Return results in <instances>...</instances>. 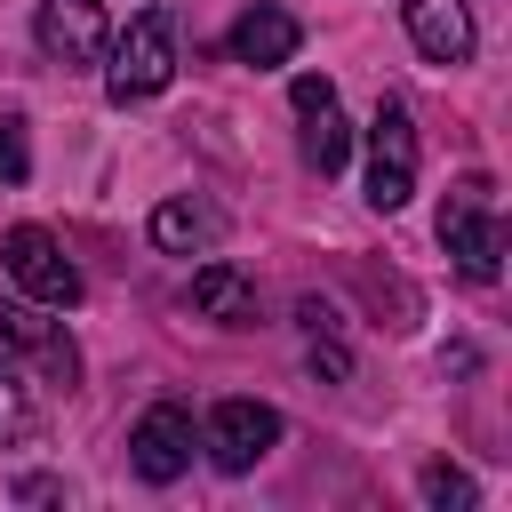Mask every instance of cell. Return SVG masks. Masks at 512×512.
<instances>
[{
	"mask_svg": "<svg viewBox=\"0 0 512 512\" xmlns=\"http://www.w3.org/2000/svg\"><path fill=\"white\" fill-rule=\"evenodd\" d=\"M32 32H40V56L64 64V72H88V64H104V48H112L104 0H40Z\"/></svg>",
	"mask_w": 512,
	"mask_h": 512,
	"instance_id": "52a82bcc",
	"label": "cell"
},
{
	"mask_svg": "<svg viewBox=\"0 0 512 512\" xmlns=\"http://www.w3.org/2000/svg\"><path fill=\"white\" fill-rule=\"evenodd\" d=\"M192 408L184 400H152L144 416H136V432H128V472L136 480H152V488H168V480H184V464H192Z\"/></svg>",
	"mask_w": 512,
	"mask_h": 512,
	"instance_id": "5b68a950",
	"label": "cell"
},
{
	"mask_svg": "<svg viewBox=\"0 0 512 512\" xmlns=\"http://www.w3.org/2000/svg\"><path fill=\"white\" fill-rule=\"evenodd\" d=\"M312 376H336V384H344V376H352V360H344V344H312Z\"/></svg>",
	"mask_w": 512,
	"mask_h": 512,
	"instance_id": "e0dca14e",
	"label": "cell"
},
{
	"mask_svg": "<svg viewBox=\"0 0 512 512\" xmlns=\"http://www.w3.org/2000/svg\"><path fill=\"white\" fill-rule=\"evenodd\" d=\"M0 264H8V280H16L32 304H48V312H72V304H80V264L64 256V240H56V232L16 224V232L0 240Z\"/></svg>",
	"mask_w": 512,
	"mask_h": 512,
	"instance_id": "3957f363",
	"label": "cell"
},
{
	"mask_svg": "<svg viewBox=\"0 0 512 512\" xmlns=\"http://www.w3.org/2000/svg\"><path fill=\"white\" fill-rule=\"evenodd\" d=\"M296 40H304V24H296L288 8H272V0H256V8L232 24V56H240V64H256V72L288 64V56H296Z\"/></svg>",
	"mask_w": 512,
	"mask_h": 512,
	"instance_id": "8fae6325",
	"label": "cell"
},
{
	"mask_svg": "<svg viewBox=\"0 0 512 512\" xmlns=\"http://www.w3.org/2000/svg\"><path fill=\"white\" fill-rule=\"evenodd\" d=\"M408 192H416V120L400 96H384L368 120V208L392 216V208H408Z\"/></svg>",
	"mask_w": 512,
	"mask_h": 512,
	"instance_id": "277c9868",
	"label": "cell"
},
{
	"mask_svg": "<svg viewBox=\"0 0 512 512\" xmlns=\"http://www.w3.org/2000/svg\"><path fill=\"white\" fill-rule=\"evenodd\" d=\"M0 352H16V360H32V368H48V384H64V392H72V376H80L72 336H64L56 320H32L24 304H0Z\"/></svg>",
	"mask_w": 512,
	"mask_h": 512,
	"instance_id": "9c48e42d",
	"label": "cell"
},
{
	"mask_svg": "<svg viewBox=\"0 0 512 512\" xmlns=\"http://www.w3.org/2000/svg\"><path fill=\"white\" fill-rule=\"evenodd\" d=\"M408 40L432 64H464L480 32H472V8L464 0H408Z\"/></svg>",
	"mask_w": 512,
	"mask_h": 512,
	"instance_id": "30bf717a",
	"label": "cell"
},
{
	"mask_svg": "<svg viewBox=\"0 0 512 512\" xmlns=\"http://www.w3.org/2000/svg\"><path fill=\"white\" fill-rule=\"evenodd\" d=\"M288 96H296V120H304V136H296V144H304V168L336 176V168L352 160V128H344V112H336V88H328L320 72H304Z\"/></svg>",
	"mask_w": 512,
	"mask_h": 512,
	"instance_id": "ba28073f",
	"label": "cell"
},
{
	"mask_svg": "<svg viewBox=\"0 0 512 512\" xmlns=\"http://www.w3.org/2000/svg\"><path fill=\"white\" fill-rule=\"evenodd\" d=\"M272 440H280V408H272V400H216V408H208V432H200V448L216 456V472L264 464Z\"/></svg>",
	"mask_w": 512,
	"mask_h": 512,
	"instance_id": "8992f818",
	"label": "cell"
},
{
	"mask_svg": "<svg viewBox=\"0 0 512 512\" xmlns=\"http://www.w3.org/2000/svg\"><path fill=\"white\" fill-rule=\"evenodd\" d=\"M440 248L456 256V272L472 288H488L504 272V224H496V192L488 176H464L448 200H440Z\"/></svg>",
	"mask_w": 512,
	"mask_h": 512,
	"instance_id": "7a4b0ae2",
	"label": "cell"
},
{
	"mask_svg": "<svg viewBox=\"0 0 512 512\" xmlns=\"http://www.w3.org/2000/svg\"><path fill=\"white\" fill-rule=\"evenodd\" d=\"M24 176H32V152H24V120L8 112V120H0V184H24Z\"/></svg>",
	"mask_w": 512,
	"mask_h": 512,
	"instance_id": "2e32d148",
	"label": "cell"
},
{
	"mask_svg": "<svg viewBox=\"0 0 512 512\" xmlns=\"http://www.w3.org/2000/svg\"><path fill=\"white\" fill-rule=\"evenodd\" d=\"M104 56H112V64H104V96H112V104L160 96V88L176 80V16H168V8H136L128 32H120Z\"/></svg>",
	"mask_w": 512,
	"mask_h": 512,
	"instance_id": "6da1fadb",
	"label": "cell"
},
{
	"mask_svg": "<svg viewBox=\"0 0 512 512\" xmlns=\"http://www.w3.org/2000/svg\"><path fill=\"white\" fill-rule=\"evenodd\" d=\"M216 232H224V224H216L208 200H160V208H152V240H160L168 256H208Z\"/></svg>",
	"mask_w": 512,
	"mask_h": 512,
	"instance_id": "4fadbf2b",
	"label": "cell"
},
{
	"mask_svg": "<svg viewBox=\"0 0 512 512\" xmlns=\"http://www.w3.org/2000/svg\"><path fill=\"white\" fill-rule=\"evenodd\" d=\"M32 432H40V408H32L24 376L0 360V448H8V440H32Z\"/></svg>",
	"mask_w": 512,
	"mask_h": 512,
	"instance_id": "5bb4252c",
	"label": "cell"
},
{
	"mask_svg": "<svg viewBox=\"0 0 512 512\" xmlns=\"http://www.w3.org/2000/svg\"><path fill=\"white\" fill-rule=\"evenodd\" d=\"M416 488H424V504H432V512H472V504H480L472 472H456V464H424V480H416Z\"/></svg>",
	"mask_w": 512,
	"mask_h": 512,
	"instance_id": "9a60e30c",
	"label": "cell"
},
{
	"mask_svg": "<svg viewBox=\"0 0 512 512\" xmlns=\"http://www.w3.org/2000/svg\"><path fill=\"white\" fill-rule=\"evenodd\" d=\"M192 312L216 320V328H256V288H248V272L200 264V272H192Z\"/></svg>",
	"mask_w": 512,
	"mask_h": 512,
	"instance_id": "7c38bea8",
	"label": "cell"
}]
</instances>
